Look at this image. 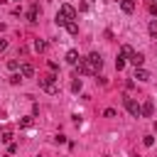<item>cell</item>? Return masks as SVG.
<instances>
[{"label": "cell", "mask_w": 157, "mask_h": 157, "mask_svg": "<svg viewBox=\"0 0 157 157\" xmlns=\"http://www.w3.org/2000/svg\"><path fill=\"white\" fill-rule=\"evenodd\" d=\"M39 88L47 91V93H56V91H59L56 76H44V78H39Z\"/></svg>", "instance_id": "6da1fadb"}, {"label": "cell", "mask_w": 157, "mask_h": 157, "mask_svg": "<svg viewBox=\"0 0 157 157\" xmlns=\"http://www.w3.org/2000/svg\"><path fill=\"white\" fill-rule=\"evenodd\" d=\"M123 105L128 108V113H130L132 118H140V103H137L135 98H123Z\"/></svg>", "instance_id": "7a4b0ae2"}, {"label": "cell", "mask_w": 157, "mask_h": 157, "mask_svg": "<svg viewBox=\"0 0 157 157\" xmlns=\"http://www.w3.org/2000/svg\"><path fill=\"white\" fill-rule=\"evenodd\" d=\"M86 61H88V66H91L93 71H101V66H103V59H101V54H96V52H93V54H88V56H86Z\"/></svg>", "instance_id": "3957f363"}, {"label": "cell", "mask_w": 157, "mask_h": 157, "mask_svg": "<svg viewBox=\"0 0 157 157\" xmlns=\"http://www.w3.org/2000/svg\"><path fill=\"white\" fill-rule=\"evenodd\" d=\"M59 15H64V17L69 20V22H76V10H74L71 5H66V2H64V5L59 7Z\"/></svg>", "instance_id": "277c9868"}, {"label": "cell", "mask_w": 157, "mask_h": 157, "mask_svg": "<svg viewBox=\"0 0 157 157\" xmlns=\"http://www.w3.org/2000/svg\"><path fill=\"white\" fill-rule=\"evenodd\" d=\"M76 71H78V74H83V76H91V74H96V71L88 66V61H86V59H78V61H76Z\"/></svg>", "instance_id": "5b68a950"}, {"label": "cell", "mask_w": 157, "mask_h": 157, "mask_svg": "<svg viewBox=\"0 0 157 157\" xmlns=\"http://www.w3.org/2000/svg\"><path fill=\"white\" fill-rule=\"evenodd\" d=\"M20 76H22V78L34 76V66H32V64H27V61H25V64H20Z\"/></svg>", "instance_id": "8992f818"}, {"label": "cell", "mask_w": 157, "mask_h": 157, "mask_svg": "<svg viewBox=\"0 0 157 157\" xmlns=\"http://www.w3.org/2000/svg\"><path fill=\"white\" fill-rule=\"evenodd\" d=\"M152 113H155V103H152V101H145V103L140 105V115H145V118H150Z\"/></svg>", "instance_id": "52a82bcc"}, {"label": "cell", "mask_w": 157, "mask_h": 157, "mask_svg": "<svg viewBox=\"0 0 157 157\" xmlns=\"http://www.w3.org/2000/svg\"><path fill=\"white\" fill-rule=\"evenodd\" d=\"M120 10H123L125 15L135 12V0H120Z\"/></svg>", "instance_id": "ba28073f"}, {"label": "cell", "mask_w": 157, "mask_h": 157, "mask_svg": "<svg viewBox=\"0 0 157 157\" xmlns=\"http://www.w3.org/2000/svg\"><path fill=\"white\" fill-rule=\"evenodd\" d=\"M130 64H132V66H135V69H140V66H142V64H145V56H142V54H140V52H135V54H132V56H130Z\"/></svg>", "instance_id": "9c48e42d"}, {"label": "cell", "mask_w": 157, "mask_h": 157, "mask_svg": "<svg viewBox=\"0 0 157 157\" xmlns=\"http://www.w3.org/2000/svg\"><path fill=\"white\" fill-rule=\"evenodd\" d=\"M135 78H137V81H150V71L140 66V69H135Z\"/></svg>", "instance_id": "30bf717a"}, {"label": "cell", "mask_w": 157, "mask_h": 157, "mask_svg": "<svg viewBox=\"0 0 157 157\" xmlns=\"http://www.w3.org/2000/svg\"><path fill=\"white\" fill-rule=\"evenodd\" d=\"M78 59H81V56H78V52H76V49H69V52H66V61H69V64H74V66H76V61H78Z\"/></svg>", "instance_id": "8fae6325"}, {"label": "cell", "mask_w": 157, "mask_h": 157, "mask_svg": "<svg viewBox=\"0 0 157 157\" xmlns=\"http://www.w3.org/2000/svg\"><path fill=\"white\" fill-rule=\"evenodd\" d=\"M27 17H29V22H37V17H39V5H34V7L27 12Z\"/></svg>", "instance_id": "7c38bea8"}, {"label": "cell", "mask_w": 157, "mask_h": 157, "mask_svg": "<svg viewBox=\"0 0 157 157\" xmlns=\"http://www.w3.org/2000/svg\"><path fill=\"white\" fill-rule=\"evenodd\" d=\"M34 52H39V54L47 52V42L44 39H34Z\"/></svg>", "instance_id": "4fadbf2b"}, {"label": "cell", "mask_w": 157, "mask_h": 157, "mask_svg": "<svg viewBox=\"0 0 157 157\" xmlns=\"http://www.w3.org/2000/svg\"><path fill=\"white\" fill-rule=\"evenodd\" d=\"M147 32H150V37H157V20H150V25H147Z\"/></svg>", "instance_id": "5bb4252c"}, {"label": "cell", "mask_w": 157, "mask_h": 157, "mask_svg": "<svg viewBox=\"0 0 157 157\" xmlns=\"http://www.w3.org/2000/svg\"><path fill=\"white\" fill-rule=\"evenodd\" d=\"M66 32L69 34H78V25L76 22H66Z\"/></svg>", "instance_id": "9a60e30c"}, {"label": "cell", "mask_w": 157, "mask_h": 157, "mask_svg": "<svg viewBox=\"0 0 157 157\" xmlns=\"http://www.w3.org/2000/svg\"><path fill=\"white\" fill-rule=\"evenodd\" d=\"M0 140L10 145V142H12V130H2V135H0Z\"/></svg>", "instance_id": "2e32d148"}, {"label": "cell", "mask_w": 157, "mask_h": 157, "mask_svg": "<svg viewBox=\"0 0 157 157\" xmlns=\"http://www.w3.org/2000/svg\"><path fill=\"white\" fill-rule=\"evenodd\" d=\"M54 22H56L59 27H66V22H69V20H66L64 15H59V12H56V17H54Z\"/></svg>", "instance_id": "e0dca14e"}, {"label": "cell", "mask_w": 157, "mask_h": 157, "mask_svg": "<svg viewBox=\"0 0 157 157\" xmlns=\"http://www.w3.org/2000/svg\"><path fill=\"white\" fill-rule=\"evenodd\" d=\"M71 91H74V93H78V91H81V78H78V76L71 81Z\"/></svg>", "instance_id": "ac0fdd59"}, {"label": "cell", "mask_w": 157, "mask_h": 157, "mask_svg": "<svg viewBox=\"0 0 157 157\" xmlns=\"http://www.w3.org/2000/svg\"><path fill=\"white\" fill-rule=\"evenodd\" d=\"M120 52H123V56H128V59L135 54V52H132V47H128V44H123V49H120Z\"/></svg>", "instance_id": "d6986e66"}, {"label": "cell", "mask_w": 157, "mask_h": 157, "mask_svg": "<svg viewBox=\"0 0 157 157\" xmlns=\"http://www.w3.org/2000/svg\"><path fill=\"white\" fill-rule=\"evenodd\" d=\"M115 69H118V71H120V69H125V56H123V54L115 59Z\"/></svg>", "instance_id": "ffe728a7"}, {"label": "cell", "mask_w": 157, "mask_h": 157, "mask_svg": "<svg viewBox=\"0 0 157 157\" xmlns=\"http://www.w3.org/2000/svg\"><path fill=\"white\" fill-rule=\"evenodd\" d=\"M142 145H145V147H152V145H155V137H152V135H145V137H142Z\"/></svg>", "instance_id": "44dd1931"}, {"label": "cell", "mask_w": 157, "mask_h": 157, "mask_svg": "<svg viewBox=\"0 0 157 157\" xmlns=\"http://www.w3.org/2000/svg\"><path fill=\"white\" fill-rule=\"evenodd\" d=\"M7 69H12V71H17V69H20V64H17L15 59H10V61H7Z\"/></svg>", "instance_id": "7402d4cb"}, {"label": "cell", "mask_w": 157, "mask_h": 157, "mask_svg": "<svg viewBox=\"0 0 157 157\" xmlns=\"http://www.w3.org/2000/svg\"><path fill=\"white\" fill-rule=\"evenodd\" d=\"M20 81H22L20 74H12V76H10V83H20Z\"/></svg>", "instance_id": "603a6c76"}, {"label": "cell", "mask_w": 157, "mask_h": 157, "mask_svg": "<svg viewBox=\"0 0 157 157\" xmlns=\"http://www.w3.org/2000/svg\"><path fill=\"white\" fill-rule=\"evenodd\" d=\"M103 115H105V118H115V108H105Z\"/></svg>", "instance_id": "cb8c5ba5"}, {"label": "cell", "mask_w": 157, "mask_h": 157, "mask_svg": "<svg viewBox=\"0 0 157 157\" xmlns=\"http://www.w3.org/2000/svg\"><path fill=\"white\" fill-rule=\"evenodd\" d=\"M20 125H22V128H29V125H32V118H25V120H22Z\"/></svg>", "instance_id": "d4e9b609"}, {"label": "cell", "mask_w": 157, "mask_h": 157, "mask_svg": "<svg viewBox=\"0 0 157 157\" xmlns=\"http://www.w3.org/2000/svg\"><path fill=\"white\" fill-rule=\"evenodd\" d=\"M5 49H7V39H2V37H0V52H5Z\"/></svg>", "instance_id": "484cf974"}, {"label": "cell", "mask_w": 157, "mask_h": 157, "mask_svg": "<svg viewBox=\"0 0 157 157\" xmlns=\"http://www.w3.org/2000/svg\"><path fill=\"white\" fill-rule=\"evenodd\" d=\"M150 12H152V15L157 17V2H155V5H150Z\"/></svg>", "instance_id": "4316f807"}, {"label": "cell", "mask_w": 157, "mask_h": 157, "mask_svg": "<svg viewBox=\"0 0 157 157\" xmlns=\"http://www.w3.org/2000/svg\"><path fill=\"white\" fill-rule=\"evenodd\" d=\"M147 2H150V5H155V2H157V0H147Z\"/></svg>", "instance_id": "83f0119b"}, {"label": "cell", "mask_w": 157, "mask_h": 157, "mask_svg": "<svg viewBox=\"0 0 157 157\" xmlns=\"http://www.w3.org/2000/svg\"><path fill=\"white\" fill-rule=\"evenodd\" d=\"M155 132H157V123H155Z\"/></svg>", "instance_id": "f1b7e54d"}]
</instances>
